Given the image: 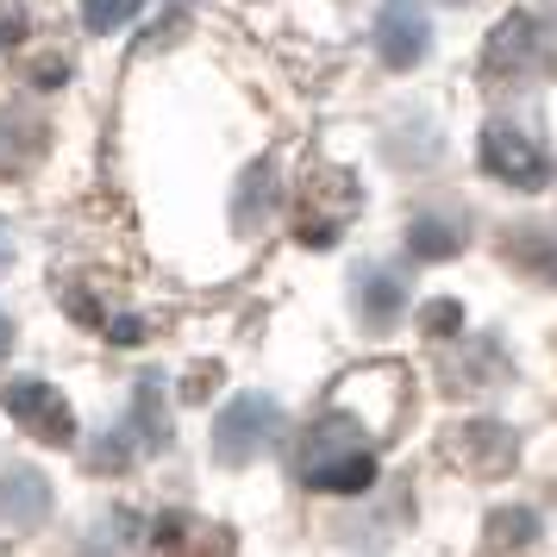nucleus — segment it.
<instances>
[{
  "label": "nucleus",
  "instance_id": "2eb2a0df",
  "mask_svg": "<svg viewBox=\"0 0 557 557\" xmlns=\"http://www.w3.org/2000/svg\"><path fill=\"white\" fill-rule=\"evenodd\" d=\"M7 263H13V245H7V232H0V270H7Z\"/></svg>",
  "mask_w": 557,
  "mask_h": 557
},
{
  "label": "nucleus",
  "instance_id": "9d476101",
  "mask_svg": "<svg viewBox=\"0 0 557 557\" xmlns=\"http://www.w3.org/2000/svg\"><path fill=\"white\" fill-rule=\"evenodd\" d=\"M145 13V0H82V26L101 32V38H113L120 26H132Z\"/></svg>",
  "mask_w": 557,
  "mask_h": 557
},
{
  "label": "nucleus",
  "instance_id": "39448f33",
  "mask_svg": "<svg viewBox=\"0 0 557 557\" xmlns=\"http://www.w3.org/2000/svg\"><path fill=\"white\" fill-rule=\"evenodd\" d=\"M51 513V482L45 470H32V463H13L7 476H0V527L13 532H32L38 520Z\"/></svg>",
  "mask_w": 557,
  "mask_h": 557
},
{
  "label": "nucleus",
  "instance_id": "f257e3e1",
  "mask_svg": "<svg viewBox=\"0 0 557 557\" xmlns=\"http://www.w3.org/2000/svg\"><path fill=\"white\" fill-rule=\"evenodd\" d=\"M482 170H488L495 182H507V188H520V195H532V188L552 182L545 151H539L520 126H488L482 132Z\"/></svg>",
  "mask_w": 557,
  "mask_h": 557
},
{
  "label": "nucleus",
  "instance_id": "f8f14e48",
  "mask_svg": "<svg viewBox=\"0 0 557 557\" xmlns=\"http://www.w3.org/2000/svg\"><path fill=\"white\" fill-rule=\"evenodd\" d=\"M495 532H513V539L527 545V539H539V520H532V513H495Z\"/></svg>",
  "mask_w": 557,
  "mask_h": 557
},
{
  "label": "nucleus",
  "instance_id": "ddd939ff",
  "mask_svg": "<svg viewBox=\"0 0 557 557\" xmlns=\"http://www.w3.org/2000/svg\"><path fill=\"white\" fill-rule=\"evenodd\" d=\"M457 320H463V313H457L451 301H438V307H426V326H432V332H451Z\"/></svg>",
  "mask_w": 557,
  "mask_h": 557
},
{
  "label": "nucleus",
  "instance_id": "423d86ee",
  "mask_svg": "<svg viewBox=\"0 0 557 557\" xmlns=\"http://www.w3.org/2000/svg\"><path fill=\"white\" fill-rule=\"evenodd\" d=\"M307 482H313V488H332V495H363V488L376 482V457H370V445L320 451L307 463Z\"/></svg>",
  "mask_w": 557,
  "mask_h": 557
},
{
  "label": "nucleus",
  "instance_id": "4468645a",
  "mask_svg": "<svg viewBox=\"0 0 557 557\" xmlns=\"http://www.w3.org/2000/svg\"><path fill=\"white\" fill-rule=\"evenodd\" d=\"M13 351V326H7V313H0V357Z\"/></svg>",
  "mask_w": 557,
  "mask_h": 557
},
{
  "label": "nucleus",
  "instance_id": "1a4fd4ad",
  "mask_svg": "<svg viewBox=\"0 0 557 557\" xmlns=\"http://www.w3.org/2000/svg\"><path fill=\"white\" fill-rule=\"evenodd\" d=\"M507 257L527 263L532 276H545L557 288V238L552 232H520V238H507Z\"/></svg>",
  "mask_w": 557,
  "mask_h": 557
},
{
  "label": "nucleus",
  "instance_id": "0eeeda50",
  "mask_svg": "<svg viewBox=\"0 0 557 557\" xmlns=\"http://www.w3.org/2000/svg\"><path fill=\"white\" fill-rule=\"evenodd\" d=\"M357 313L370 320V332L395 326V313H401V282L388 276V270H370V276L357 282Z\"/></svg>",
  "mask_w": 557,
  "mask_h": 557
},
{
  "label": "nucleus",
  "instance_id": "9b49d317",
  "mask_svg": "<svg viewBox=\"0 0 557 557\" xmlns=\"http://www.w3.org/2000/svg\"><path fill=\"white\" fill-rule=\"evenodd\" d=\"M527 51H532V20H527V13L502 20V26H495V63H507V57H527Z\"/></svg>",
  "mask_w": 557,
  "mask_h": 557
},
{
  "label": "nucleus",
  "instance_id": "20e7f679",
  "mask_svg": "<svg viewBox=\"0 0 557 557\" xmlns=\"http://www.w3.org/2000/svg\"><path fill=\"white\" fill-rule=\"evenodd\" d=\"M282 432V407L270 395H238L232 407H220V420H213V445L226 457H251L263 438H276Z\"/></svg>",
  "mask_w": 557,
  "mask_h": 557
},
{
  "label": "nucleus",
  "instance_id": "f03ea898",
  "mask_svg": "<svg viewBox=\"0 0 557 557\" xmlns=\"http://www.w3.org/2000/svg\"><path fill=\"white\" fill-rule=\"evenodd\" d=\"M0 407H7V413H13L26 432H38L45 445H70V438H76V413H70V401L57 395L51 382H38V376L7 382Z\"/></svg>",
  "mask_w": 557,
  "mask_h": 557
},
{
  "label": "nucleus",
  "instance_id": "7ed1b4c3",
  "mask_svg": "<svg viewBox=\"0 0 557 557\" xmlns=\"http://www.w3.org/2000/svg\"><path fill=\"white\" fill-rule=\"evenodd\" d=\"M376 51L388 70H413L432 51V20L420 0H382L376 7Z\"/></svg>",
  "mask_w": 557,
  "mask_h": 557
},
{
  "label": "nucleus",
  "instance_id": "6e6552de",
  "mask_svg": "<svg viewBox=\"0 0 557 557\" xmlns=\"http://www.w3.org/2000/svg\"><path fill=\"white\" fill-rule=\"evenodd\" d=\"M407 251L426 257V263H438V257H457V251H463V232H457L451 220H438V213H420V220L407 226Z\"/></svg>",
  "mask_w": 557,
  "mask_h": 557
}]
</instances>
